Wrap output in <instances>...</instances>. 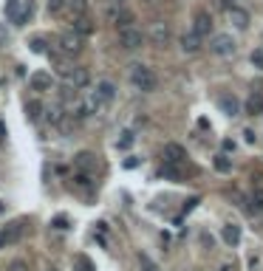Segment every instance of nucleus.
Returning a JSON list of instances; mask_svg holds the SVG:
<instances>
[{
    "label": "nucleus",
    "mask_w": 263,
    "mask_h": 271,
    "mask_svg": "<svg viewBox=\"0 0 263 271\" xmlns=\"http://www.w3.org/2000/svg\"><path fill=\"white\" fill-rule=\"evenodd\" d=\"M130 82L136 85L139 90H145V93H150V90H156V85H159V79H156V73L150 71L147 65H130Z\"/></svg>",
    "instance_id": "obj_1"
},
{
    "label": "nucleus",
    "mask_w": 263,
    "mask_h": 271,
    "mask_svg": "<svg viewBox=\"0 0 263 271\" xmlns=\"http://www.w3.org/2000/svg\"><path fill=\"white\" fill-rule=\"evenodd\" d=\"M209 51L215 57H232L235 54V40L229 34H212L209 37Z\"/></svg>",
    "instance_id": "obj_2"
},
{
    "label": "nucleus",
    "mask_w": 263,
    "mask_h": 271,
    "mask_svg": "<svg viewBox=\"0 0 263 271\" xmlns=\"http://www.w3.org/2000/svg\"><path fill=\"white\" fill-rule=\"evenodd\" d=\"M141 42H145V34H141L139 29H133V26L119 29V45H122V48L136 51V48H141Z\"/></svg>",
    "instance_id": "obj_3"
},
{
    "label": "nucleus",
    "mask_w": 263,
    "mask_h": 271,
    "mask_svg": "<svg viewBox=\"0 0 263 271\" xmlns=\"http://www.w3.org/2000/svg\"><path fill=\"white\" fill-rule=\"evenodd\" d=\"M74 169H77V173H85V175H91L93 169H97V156H93V153H77V156H74Z\"/></svg>",
    "instance_id": "obj_4"
},
{
    "label": "nucleus",
    "mask_w": 263,
    "mask_h": 271,
    "mask_svg": "<svg viewBox=\"0 0 263 271\" xmlns=\"http://www.w3.org/2000/svg\"><path fill=\"white\" fill-rule=\"evenodd\" d=\"M29 85H31V90H37V93H45V90H51L54 79H51V73L37 71V73H31V77H29Z\"/></svg>",
    "instance_id": "obj_5"
},
{
    "label": "nucleus",
    "mask_w": 263,
    "mask_h": 271,
    "mask_svg": "<svg viewBox=\"0 0 263 271\" xmlns=\"http://www.w3.org/2000/svg\"><path fill=\"white\" fill-rule=\"evenodd\" d=\"M60 48L65 51V54H77V51L82 48V37L77 34V31H65V34L60 37Z\"/></svg>",
    "instance_id": "obj_6"
},
{
    "label": "nucleus",
    "mask_w": 263,
    "mask_h": 271,
    "mask_svg": "<svg viewBox=\"0 0 263 271\" xmlns=\"http://www.w3.org/2000/svg\"><path fill=\"white\" fill-rule=\"evenodd\" d=\"M23 232H26L23 220H12V223L3 226V240H6V243H17L20 237H23Z\"/></svg>",
    "instance_id": "obj_7"
},
{
    "label": "nucleus",
    "mask_w": 263,
    "mask_h": 271,
    "mask_svg": "<svg viewBox=\"0 0 263 271\" xmlns=\"http://www.w3.org/2000/svg\"><path fill=\"white\" fill-rule=\"evenodd\" d=\"M209 31H212V14L209 12H196V34L198 37H207Z\"/></svg>",
    "instance_id": "obj_8"
},
{
    "label": "nucleus",
    "mask_w": 263,
    "mask_h": 271,
    "mask_svg": "<svg viewBox=\"0 0 263 271\" xmlns=\"http://www.w3.org/2000/svg\"><path fill=\"white\" fill-rule=\"evenodd\" d=\"M184 147L181 144H176V141H170V144H164V161L167 164H181L184 161Z\"/></svg>",
    "instance_id": "obj_9"
},
{
    "label": "nucleus",
    "mask_w": 263,
    "mask_h": 271,
    "mask_svg": "<svg viewBox=\"0 0 263 271\" xmlns=\"http://www.w3.org/2000/svg\"><path fill=\"white\" fill-rule=\"evenodd\" d=\"M218 108L224 110L227 116H238L241 113V102L235 96H229V93H224V96H218Z\"/></svg>",
    "instance_id": "obj_10"
},
{
    "label": "nucleus",
    "mask_w": 263,
    "mask_h": 271,
    "mask_svg": "<svg viewBox=\"0 0 263 271\" xmlns=\"http://www.w3.org/2000/svg\"><path fill=\"white\" fill-rule=\"evenodd\" d=\"M150 40H153L156 45H167V42H170V29H167L164 23H153V29H150Z\"/></svg>",
    "instance_id": "obj_11"
},
{
    "label": "nucleus",
    "mask_w": 263,
    "mask_h": 271,
    "mask_svg": "<svg viewBox=\"0 0 263 271\" xmlns=\"http://www.w3.org/2000/svg\"><path fill=\"white\" fill-rule=\"evenodd\" d=\"M65 77H68V82H71V88H77V90L88 85V71L85 68H74V71H68Z\"/></svg>",
    "instance_id": "obj_12"
},
{
    "label": "nucleus",
    "mask_w": 263,
    "mask_h": 271,
    "mask_svg": "<svg viewBox=\"0 0 263 271\" xmlns=\"http://www.w3.org/2000/svg\"><path fill=\"white\" fill-rule=\"evenodd\" d=\"M181 48L187 51V54H196L198 48H201V37L196 34V31H190V34L181 37Z\"/></svg>",
    "instance_id": "obj_13"
},
{
    "label": "nucleus",
    "mask_w": 263,
    "mask_h": 271,
    "mask_svg": "<svg viewBox=\"0 0 263 271\" xmlns=\"http://www.w3.org/2000/svg\"><path fill=\"white\" fill-rule=\"evenodd\" d=\"M229 20H232L238 29H246V26H249V12H244V9H238V6H229Z\"/></svg>",
    "instance_id": "obj_14"
},
{
    "label": "nucleus",
    "mask_w": 263,
    "mask_h": 271,
    "mask_svg": "<svg viewBox=\"0 0 263 271\" xmlns=\"http://www.w3.org/2000/svg\"><path fill=\"white\" fill-rule=\"evenodd\" d=\"M246 113L249 116H260L263 113V96L260 93H252V96L246 99Z\"/></svg>",
    "instance_id": "obj_15"
},
{
    "label": "nucleus",
    "mask_w": 263,
    "mask_h": 271,
    "mask_svg": "<svg viewBox=\"0 0 263 271\" xmlns=\"http://www.w3.org/2000/svg\"><path fill=\"white\" fill-rule=\"evenodd\" d=\"M74 31L80 37H88L93 31V26H91V20L85 17V14H77V20H74Z\"/></svg>",
    "instance_id": "obj_16"
},
{
    "label": "nucleus",
    "mask_w": 263,
    "mask_h": 271,
    "mask_svg": "<svg viewBox=\"0 0 263 271\" xmlns=\"http://www.w3.org/2000/svg\"><path fill=\"white\" fill-rule=\"evenodd\" d=\"M97 93L102 102H110L113 99V93H116V88H113V82H108V79H102V82H97Z\"/></svg>",
    "instance_id": "obj_17"
},
{
    "label": "nucleus",
    "mask_w": 263,
    "mask_h": 271,
    "mask_svg": "<svg viewBox=\"0 0 263 271\" xmlns=\"http://www.w3.org/2000/svg\"><path fill=\"white\" fill-rule=\"evenodd\" d=\"M43 102H37V99H31L29 105H26V116H29V121H40L43 119Z\"/></svg>",
    "instance_id": "obj_18"
},
{
    "label": "nucleus",
    "mask_w": 263,
    "mask_h": 271,
    "mask_svg": "<svg viewBox=\"0 0 263 271\" xmlns=\"http://www.w3.org/2000/svg\"><path fill=\"white\" fill-rule=\"evenodd\" d=\"M224 240H227L229 246H235V243L241 240V226H238V223H227V229H224Z\"/></svg>",
    "instance_id": "obj_19"
},
{
    "label": "nucleus",
    "mask_w": 263,
    "mask_h": 271,
    "mask_svg": "<svg viewBox=\"0 0 263 271\" xmlns=\"http://www.w3.org/2000/svg\"><path fill=\"white\" fill-rule=\"evenodd\" d=\"M161 175H164V178H170V181H184L181 169H178L176 164H167V161H164V167H161Z\"/></svg>",
    "instance_id": "obj_20"
},
{
    "label": "nucleus",
    "mask_w": 263,
    "mask_h": 271,
    "mask_svg": "<svg viewBox=\"0 0 263 271\" xmlns=\"http://www.w3.org/2000/svg\"><path fill=\"white\" fill-rule=\"evenodd\" d=\"M212 164H215V169H218V173H229V169H232V161L227 158V153H218Z\"/></svg>",
    "instance_id": "obj_21"
},
{
    "label": "nucleus",
    "mask_w": 263,
    "mask_h": 271,
    "mask_svg": "<svg viewBox=\"0 0 263 271\" xmlns=\"http://www.w3.org/2000/svg\"><path fill=\"white\" fill-rule=\"evenodd\" d=\"M252 206H255V209H263V187H257L255 192H252Z\"/></svg>",
    "instance_id": "obj_22"
},
{
    "label": "nucleus",
    "mask_w": 263,
    "mask_h": 271,
    "mask_svg": "<svg viewBox=\"0 0 263 271\" xmlns=\"http://www.w3.org/2000/svg\"><path fill=\"white\" fill-rule=\"evenodd\" d=\"M68 6L74 14H85V0H68Z\"/></svg>",
    "instance_id": "obj_23"
},
{
    "label": "nucleus",
    "mask_w": 263,
    "mask_h": 271,
    "mask_svg": "<svg viewBox=\"0 0 263 271\" xmlns=\"http://www.w3.org/2000/svg\"><path fill=\"white\" fill-rule=\"evenodd\" d=\"M6 9H9V17H12L14 23L20 26V12H17V0H9V6H6Z\"/></svg>",
    "instance_id": "obj_24"
},
{
    "label": "nucleus",
    "mask_w": 263,
    "mask_h": 271,
    "mask_svg": "<svg viewBox=\"0 0 263 271\" xmlns=\"http://www.w3.org/2000/svg\"><path fill=\"white\" fill-rule=\"evenodd\" d=\"M31 51H37V54H45V40H43V37H34V40H31Z\"/></svg>",
    "instance_id": "obj_25"
},
{
    "label": "nucleus",
    "mask_w": 263,
    "mask_h": 271,
    "mask_svg": "<svg viewBox=\"0 0 263 271\" xmlns=\"http://www.w3.org/2000/svg\"><path fill=\"white\" fill-rule=\"evenodd\" d=\"M45 113H49V121H51V125H60V121H62V110H60V108H51V110H45Z\"/></svg>",
    "instance_id": "obj_26"
},
{
    "label": "nucleus",
    "mask_w": 263,
    "mask_h": 271,
    "mask_svg": "<svg viewBox=\"0 0 263 271\" xmlns=\"http://www.w3.org/2000/svg\"><path fill=\"white\" fill-rule=\"evenodd\" d=\"M252 65H255V68H260V71H263V48L252 51Z\"/></svg>",
    "instance_id": "obj_27"
},
{
    "label": "nucleus",
    "mask_w": 263,
    "mask_h": 271,
    "mask_svg": "<svg viewBox=\"0 0 263 271\" xmlns=\"http://www.w3.org/2000/svg\"><path fill=\"white\" fill-rule=\"evenodd\" d=\"M130 144H133V133H122V139H119V147H122V150H128Z\"/></svg>",
    "instance_id": "obj_28"
},
{
    "label": "nucleus",
    "mask_w": 263,
    "mask_h": 271,
    "mask_svg": "<svg viewBox=\"0 0 263 271\" xmlns=\"http://www.w3.org/2000/svg\"><path fill=\"white\" fill-rule=\"evenodd\" d=\"M139 263H141V268H145V271H159L153 263H150V257H145V254H141V257H139Z\"/></svg>",
    "instance_id": "obj_29"
},
{
    "label": "nucleus",
    "mask_w": 263,
    "mask_h": 271,
    "mask_svg": "<svg viewBox=\"0 0 263 271\" xmlns=\"http://www.w3.org/2000/svg\"><path fill=\"white\" fill-rule=\"evenodd\" d=\"M62 3H65V0H49V12H51V14H57V12L62 9Z\"/></svg>",
    "instance_id": "obj_30"
},
{
    "label": "nucleus",
    "mask_w": 263,
    "mask_h": 271,
    "mask_svg": "<svg viewBox=\"0 0 263 271\" xmlns=\"http://www.w3.org/2000/svg\"><path fill=\"white\" fill-rule=\"evenodd\" d=\"M9 271H26V263L23 260H14V263L9 265Z\"/></svg>",
    "instance_id": "obj_31"
},
{
    "label": "nucleus",
    "mask_w": 263,
    "mask_h": 271,
    "mask_svg": "<svg viewBox=\"0 0 263 271\" xmlns=\"http://www.w3.org/2000/svg\"><path fill=\"white\" fill-rule=\"evenodd\" d=\"M54 229H68V220H65V217H57V220H54Z\"/></svg>",
    "instance_id": "obj_32"
},
{
    "label": "nucleus",
    "mask_w": 263,
    "mask_h": 271,
    "mask_svg": "<svg viewBox=\"0 0 263 271\" xmlns=\"http://www.w3.org/2000/svg\"><path fill=\"white\" fill-rule=\"evenodd\" d=\"M235 150V141L232 139H224V153H232Z\"/></svg>",
    "instance_id": "obj_33"
},
{
    "label": "nucleus",
    "mask_w": 263,
    "mask_h": 271,
    "mask_svg": "<svg viewBox=\"0 0 263 271\" xmlns=\"http://www.w3.org/2000/svg\"><path fill=\"white\" fill-rule=\"evenodd\" d=\"M224 6H227V9H229V6H235V0H224Z\"/></svg>",
    "instance_id": "obj_34"
},
{
    "label": "nucleus",
    "mask_w": 263,
    "mask_h": 271,
    "mask_svg": "<svg viewBox=\"0 0 263 271\" xmlns=\"http://www.w3.org/2000/svg\"><path fill=\"white\" fill-rule=\"evenodd\" d=\"M3 246H6V240H3V232H0V249H3Z\"/></svg>",
    "instance_id": "obj_35"
},
{
    "label": "nucleus",
    "mask_w": 263,
    "mask_h": 271,
    "mask_svg": "<svg viewBox=\"0 0 263 271\" xmlns=\"http://www.w3.org/2000/svg\"><path fill=\"white\" fill-rule=\"evenodd\" d=\"M221 271H235V268H232V265H224V268H221Z\"/></svg>",
    "instance_id": "obj_36"
},
{
    "label": "nucleus",
    "mask_w": 263,
    "mask_h": 271,
    "mask_svg": "<svg viewBox=\"0 0 263 271\" xmlns=\"http://www.w3.org/2000/svg\"><path fill=\"white\" fill-rule=\"evenodd\" d=\"M150 3H159V0H150Z\"/></svg>",
    "instance_id": "obj_37"
},
{
    "label": "nucleus",
    "mask_w": 263,
    "mask_h": 271,
    "mask_svg": "<svg viewBox=\"0 0 263 271\" xmlns=\"http://www.w3.org/2000/svg\"><path fill=\"white\" fill-rule=\"evenodd\" d=\"M0 212H3V206H0Z\"/></svg>",
    "instance_id": "obj_38"
}]
</instances>
